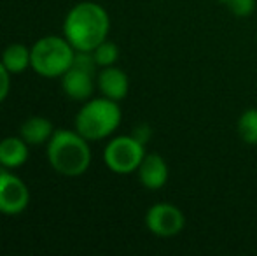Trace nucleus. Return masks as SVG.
I'll use <instances>...</instances> for the list:
<instances>
[{
  "label": "nucleus",
  "instance_id": "f03ea898",
  "mask_svg": "<svg viewBox=\"0 0 257 256\" xmlns=\"http://www.w3.org/2000/svg\"><path fill=\"white\" fill-rule=\"evenodd\" d=\"M46 153L53 170L67 178H79L91 165V149L88 139H84L77 130H54Z\"/></svg>",
  "mask_w": 257,
  "mask_h": 256
},
{
  "label": "nucleus",
  "instance_id": "0eeeda50",
  "mask_svg": "<svg viewBox=\"0 0 257 256\" xmlns=\"http://www.w3.org/2000/svg\"><path fill=\"white\" fill-rule=\"evenodd\" d=\"M30 204L27 185L9 170H0V212L6 216L21 214Z\"/></svg>",
  "mask_w": 257,
  "mask_h": 256
},
{
  "label": "nucleus",
  "instance_id": "2eb2a0df",
  "mask_svg": "<svg viewBox=\"0 0 257 256\" xmlns=\"http://www.w3.org/2000/svg\"><path fill=\"white\" fill-rule=\"evenodd\" d=\"M93 55H95L98 67H110V65H115V62H117L119 48L112 41H103L100 46H96Z\"/></svg>",
  "mask_w": 257,
  "mask_h": 256
},
{
  "label": "nucleus",
  "instance_id": "6ab92c4d",
  "mask_svg": "<svg viewBox=\"0 0 257 256\" xmlns=\"http://www.w3.org/2000/svg\"><path fill=\"white\" fill-rule=\"evenodd\" d=\"M217 2H222V4H229V0H217Z\"/></svg>",
  "mask_w": 257,
  "mask_h": 256
},
{
  "label": "nucleus",
  "instance_id": "423d86ee",
  "mask_svg": "<svg viewBox=\"0 0 257 256\" xmlns=\"http://www.w3.org/2000/svg\"><path fill=\"white\" fill-rule=\"evenodd\" d=\"M146 226L151 233L158 237H173L179 235L186 226L184 212L177 205L159 202L146 212Z\"/></svg>",
  "mask_w": 257,
  "mask_h": 256
},
{
  "label": "nucleus",
  "instance_id": "9b49d317",
  "mask_svg": "<svg viewBox=\"0 0 257 256\" xmlns=\"http://www.w3.org/2000/svg\"><path fill=\"white\" fill-rule=\"evenodd\" d=\"M53 133H54V127H53L51 120H48V118H44V116L28 118L20 128V137L28 146L48 144Z\"/></svg>",
  "mask_w": 257,
  "mask_h": 256
},
{
  "label": "nucleus",
  "instance_id": "f257e3e1",
  "mask_svg": "<svg viewBox=\"0 0 257 256\" xmlns=\"http://www.w3.org/2000/svg\"><path fill=\"white\" fill-rule=\"evenodd\" d=\"M110 18L96 2L75 4L63 21V35L75 51H95L96 46L107 41Z\"/></svg>",
  "mask_w": 257,
  "mask_h": 256
},
{
  "label": "nucleus",
  "instance_id": "7ed1b4c3",
  "mask_svg": "<svg viewBox=\"0 0 257 256\" xmlns=\"http://www.w3.org/2000/svg\"><path fill=\"white\" fill-rule=\"evenodd\" d=\"M122 120L121 107L107 97L89 99L75 114L74 127L88 140H102L119 128Z\"/></svg>",
  "mask_w": 257,
  "mask_h": 256
},
{
  "label": "nucleus",
  "instance_id": "ddd939ff",
  "mask_svg": "<svg viewBox=\"0 0 257 256\" xmlns=\"http://www.w3.org/2000/svg\"><path fill=\"white\" fill-rule=\"evenodd\" d=\"M2 63L11 74H21L32 65V53L23 44H11L4 49L2 53Z\"/></svg>",
  "mask_w": 257,
  "mask_h": 256
},
{
  "label": "nucleus",
  "instance_id": "20e7f679",
  "mask_svg": "<svg viewBox=\"0 0 257 256\" xmlns=\"http://www.w3.org/2000/svg\"><path fill=\"white\" fill-rule=\"evenodd\" d=\"M32 65L30 67L42 77H61L74 63L75 49L67 37L48 35L32 46Z\"/></svg>",
  "mask_w": 257,
  "mask_h": 256
},
{
  "label": "nucleus",
  "instance_id": "f3484780",
  "mask_svg": "<svg viewBox=\"0 0 257 256\" xmlns=\"http://www.w3.org/2000/svg\"><path fill=\"white\" fill-rule=\"evenodd\" d=\"M11 92V72L6 68V65L0 60V104L7 99Z\"/></svg>",
  "mask_w": 257,
  "mask_h": 256
},
{
  "label": "nucleus",
  "instance_id": "9d476101",
  "mask_svg": "<svg viewBox=\"0 0 257 256\" xmlns=\"http://www.w3.org/2000/svg\"><path fill=\"white\" fill-rule=\"evenodd\" d=\"M96 86L102 92L103 97L115 102H121L126 99L130 90V79L122 68L110 65V67H102V70L96 75Z\"/></svg>",
  "mask_w": 257,
  "mask_h": 256
},
{
  "label": "nucleus",
  "instance_id": "4468645a",
  "mask_svg": "<svg viewBox=\"0 0 257 256\" xmlns=\"http://www.w3.org/2000/svg\"><path fill=\"white\" fill-rule=\"evenodd\" d=\"M240 139L248 146H257V109H247L236 121Z\"/></svg>",
  "mask_w": 257,
  "mask_h": 256
},
{
  "label": "nucleus",
  "instance_id": "1a4fd4ad",
  "mask_svg": "<svg viewBox=\"0 0 257 256\" xmlns=\"http://www.w3.org/2000/svg\"><path fill=\"white\" fill-rule=\"evenodd\" d=\"M137 174L142 183V186H146L147 190H161L163 186L168 183L170 170L166 165L165 158L158 153H149L144 156L140 167L137 168Z\"/></svg>",
  "mask_w": 257,
  "mask_h": 256
},
{
  "label": "nucleus",
  "instance_id": "a211bd4d",
  "mask_svg": "<svg viewBox=\"0 0 257 256\" xmlns=\"http://www.w3.org/2000/svg\"><path fill=\"white\" fill-rule=\"evenodd\" d=\"M132 135L135 137V139H139L142 144H147V140L151 139V128L149 125H139V127L133 128Z\"/></svg>",
  "mask_w": 257,
  "mask_h": 256
},
{
  "label": "nucleus",
  "instance_id": "6e6552de",
  "mask_svg": "<svg viewBox=\"0 0 257 256\" xmlns=\"http://www.w3.org/2000/svg\"><path fill=\"white\" fill-rule=\"evenodd\" d=\"M61 88L65 95L77 102H86L93 97L95 92V75L84 72L77 67H70L61 75Z\"/></svg>",
  "mask_w": 257,
  "mask_h": 256
},
{
  "label": "nucleus",
  "instance_id": "dca6fc26",
  "mask_svg": "<svg viewBox=\"0 0 257 256\" xmlns=\"http://www.w3.org/2000/svg\"><path fill=\"white\" fill-rule=\"evenodd\" d=\"M229 9L236 18H247L254 13L255 0H229Z\"/></svg>",
  "mask_w": 257,
  "mask_h": 256
},
{
  "label": "nucleus",
  "instance_id": "39448f33",
  "mask_svg": "<svg viewBox=\"0 0 257 256\" xmlns=\"http://www.w3.org/2000/svg\"><path fill=\"white\" fill-rule=\"evenodd\" d=\"M146 144L130 133V135L114 137L103 149V161L115 174H132L140 167L146 156Z\"/></svg>",
  "mask_w": 257,
  "mask_h": 256
},
{
  "label": "nucleus",
  "instance_id": "f8f14e48",
  "mask_svg": "<svg viewBox=\"0 0 257 256\" xmlns=\"http://www.w3.org/2000/svg\"><path fill=\"white\" fill-rule=\"evenodd\" d=\"M28 144L21 137H6L0 140V165L18 168L28 160Z\"/></svg>",
  "mask_w": 257,
  "mask_h": 256
}]
</instances>
